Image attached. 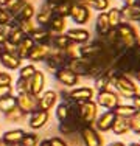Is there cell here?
Segmentation results:
<instances>
[{"instance_id": "6da1fadb", "label": "cell", "mask_w": 140, "mask_h": 146, "mask_svg": "<svg viewBox=\"0 0 140 146\" xmlns=\"http://www.w3.org/2000/svg\"><path fill=\"white\" fill-rule=\"evenodd\" d=\"M112 86L123 98H132L137 93V86L134 84V81L129 76L121 75V73H115L112 76Z\"/></svg>"}, {"instance_id": "7a4b0ae2", "label": "cell", "mask_w": 140, "mask_h": 146, "mask_svg": "<svg viewBox=\"0 0 140 146\" xmlns=\"http://www.w3.org/2000/svg\"><path fill=\"white\" fill-rule=\"evenodd\" d=\"M115 30H117V34H118V42L121 44V47L125 50L126 48H132L134 45L139 44V34L132 25L121 22Z\"/></svg>"}, {"instance_id": "3957f363", "label": "cell", "mask_w": 140, "mask_h": 146, "mask_svg": "<svg viewBox=\"0 0 140 146\" xmlns=\"http://www.w3.org/2000/svg\"><path fill=\"white\" fill-rule=\"evenodd\" d=\"M78 113H79V120H81L83 126H92V123L97 120V117H98L97 103H93L92 100H90V101L79 103Z\"/></svg>"}, {"instance_id": "277c9868", "label": "cell", "mask_w": 140, "mask_h": 146, "mask_svg": "<svg viewBox=\"0 0 140 146\" xmlns=\"http://www.w3.org/2000/svg\"><path fill=\"white\" fill-rule=\"evenodd\" d=\"M79 138H81L84 146H103L104 145L100 132L92 126H83L79 129Z\"/></svg>"}, {"instance_id": "5b68a950", "label": "cell", "mask_w": 140, "mask_h": 146, "mask_svg": "<svg viewBox=\"0 0 140 146\" xmlns=\"http://www.w3.org/2000/svg\"><path fill=\"white\" fill-rule=\"evenodd\" d=\"M118 104H120V96H118V93L112 92V90L98 92L97 106H101V107H104V109H107V110H114Z\"/></svg>"}, {"instance_id": "8992f818", "label": "cell", "mask_w": 140, "mask_h": 146, "mask_svg": "<svg viewBox=\"0 0 140 146\" xmlns=\"http://www.w3.org/2000/svg\"><path fill=\"white\" fill-rule=\"evenodd\" d=\"M17 107L22 110L23 113H31L37 109V96L33 93H19L17 96Z\"/></svg>"}, {"instance_id": "52a82bcc", "label": "cell", "mask_w": 140, "mask_h": 146, "mask_svg": "<svg viewBox=\"0 0 140 146\" xmlns=\"http://www.w3.org/2000/svg\"><path fill=\"white\" fill-rule=\"evenodd\" d=\"M70 17H72V20L75 23H78V25H84V23H87V22H89V19H90V11H89V8L84 6L81 2L73 3L72 9H70Z\"/></svg>"}, {"instance_id": "ba28073f", "label": "cell", "mask_w": 140, "mask_h": 146, "mask_svg": "<svg viewBox=\"0 0 140 146\" xmlns=\"http://www.w3.org/2000/svg\"><path fill=\"white\" fill-rule=\"evenodd\" d=\"M90 59H84V58H73V59H69L67 65L65 67L69 70H72L76 76H87V72H89V67H90Z\"/></svg>"}, {"instance_id": "9c48e42d", "label": "cell", "mask_w": 140, "mask_h": 146, "mask_svg": "<svg viewBox=\"0 0 140 146\" xmlns=\"http://www.w3.org/2000/svg\"><path fill=\"white\" fill-rule=\"evenodd\" d=\"M103 47H104V45H103V42H101V40H97V42H90V44H83L81 47H78L79 58L90 59V61H92L93 58H97L98 54L101 53Z\"/></svg>"}, {"instance_id": "30bf717a", "label": "cell", "mask_w": 140, "mask_h": 146, "mask_svg": "<svg viewBox=\"0 0 140 146\" xmlns=\"http://www.w3.org/2000/svg\"><path fill=\"white\" fill-rule=\"evenodd\" d=\"M115 118L117 115L114 113V110H106V112H103L100 117H97V120L93 121L95 123V129L98 132H107L112 129V124H114Z\"/></svg>"}, {"instance_id": "8fae6325", "label": "cell", "mask_w": 140, "mask_h": 146, "mask_svg": "<svg viewBox=\"0 0 140 146\" xmlns=\"http://www.w3.org/2000/svg\"><path fill=\"white\" fill-rule=\"evenodd\" d=\"M44 87H45V75H44V72L36 70L34 75L28 79V89H30V93L39 96L41 93L44 92Z\"/></svg>"}, {"instance_id": "7c38bea8", "label": "cell", "mask_w": 140, "mask_h": 146, "mask_svg": "<svg viewBox=\"0 0 140 146\" xmlns=\"http://www.w3.org/2000/svg\"><path fill=\"white\" fill-rule=\"evenodd\" d=\"M55 78L61 82L65 87H72V86H76L79 81V76H76L72 70H69L67 67H62L59 70L55 72Z\"/></svg>"}, {"instance_id": "4fadbf2b", "label": "cell", "mask_w": 140, "mask_h": 146, "mask_svg": "<svg viewBox=\"0 0 140 146\" xmlns=\"http://www.w3.org/2000/svg\"><path fill=\"white\" fill-rule=\"evenodd\" d=\"M48 110H41V109H36L34 112L30 113V120H28V124H30L31 129H41L44 127L45 124L48 123Z\"/></svg>"}, {"instance_id": "5bb4252c", "label": "cell", "mask_w": 140, "mask_h": 146, "mask_svg": "<svg viewBox=\"0 0 140 146\" xmlns=\"http://www.w3.org/2000/svg\"><path fill=\"white\" fill-rule=\"evenodd\" d=\"M56 101H58V93L55 90H47L41 96H37V109L41 110H50L55 107Z\"/></svg>"}, {"instance_id": "9a60e30c", "label": "cell", "mask_w": 140, "mask_h": 146, "mask_svg": "<svg viewBox=\"0 0 140 146\" xmlns=\"http://www.w3.org/2000/svg\"><path fill=\"white\" fill-rule=\"evenodd\" d=\"M93 98V89L90 87H76L69 92V100L75 103H84V101H90Z\"/></svg>"}, {"instance_id": "2e32d148", "label": "cell", "mask_w": 140, "mask_h": 146, "mask_svg": "<svg viewBox=\"0 0 140 146\" xmlns=\"http://www.w3.org/2000/svg\"><path fill=\"white\" fill-rule=\"evenodd\" d=\"M55 36L56 34L51 33L47 27H37V28H34L33 33L30 34V37L34 40V44H48V45H50L51 39H53Z\"/></svg>"}, {"instance_id": "e0dca14e", "label": "cell", "mask_w": 140, "mask_h": 146, "mask_svg": "<svg viewBox=\"0 0 140 146\" xmlns=\"http://www.w3.org/2000/svg\"><path fill=\"white\" fill-rule=\"evenodd\" d=\"M67 37L70 39V42L73 44H87L90 39V34L87 30H83V28H70L67 30Z\"/></svg>"}, {"instance_id": "ac0fdd59", "label": "cell", "mask_w": 140, "mask_h": 146, "mask_svg": "<svg viewBox=\"0 0 140 146\" xmlns=\"http://www.w3.org/2000/svg\"><path fill=\"white\" fill-rule=\"evenodd\" d=\"M50 50L51 48H50L48 44H34V47H33V50H31L28 59L33 61V62H41V61H44V59L48 56Z\"/></svg>"}, {"instance_id": "d6986e66", "label": "cell", "mask_w": 140, "mask_h": 146, "mask_svg": "<svg viewBox=\"0 0 140 146\" xmlns=\"http://www.w3.org/2000/svg\"><path fill=\"white\" fill-rule=\"evenodd\" d=\"M20 62H22V59L17 54H11L6 51H2V54H0V64L8 70H17L20 67Z\"/></svg>"}, {"instance_id": "ffe728a7", "label": "cell", "mask_w": 140, "mask_h": 146, "mask_svg": "<svg viewBox=\"0 0 140 146\" xmlns=\"http://www.w3.org/2000/svg\"><path fill=\"white\" fill-rule=\"evenodd\" d=\"M121 13V20H126V22H140V3L132 6H123L120 9Z\"/></svg>"}, {"instance_id": "44dd1931", "label": "cell", "mask_w": 140, "mask_h": 146, "mask_svg": "<svg viewBox=\"0 0 140 146\" xmlns=\"http://www.w3.org/2000/svg\"><path fill=\"white\" fill-rule=\"evenodd\" d=\"M33 47H34V40L31 39L30 36H25L19 44H17V56L20 59H28Z\"/></svg>"}, {"instance_id": "7402d4cb", "label": "cell", "mask_w": 140, "mask_h": 146, "mask_svg": "<svg viewBox=\"0 0 140 146\" xmlns=\"http://www.w3.org/2000/svg\"><path fill=\"white\" fill-rule=\"evenodd\" d=\"M95 28H97V33L100 37H104L112 30L111 25H109V19H107V13H100V14H98Z\"/></svg>"}, {"instance_id": "603a6c76", "label": "cell", "mask_w": 140, "mask_h": 146, "mask_svg": "<svg viewBox=\"0 0 140 146\" xmlns=\"http://www.w3.org/2000/svg\"><path fill=\"white\" fill-rule=\"evenodd\" d=\"M23 135H25V131H22V129H11V131H6L0 138H2V141H3V143H6V145H14V143H19V141L23 138Z\"/></svg>"}, {"instance_id": "cb8c5ba5", "label": "cell", "mask_w": 140, "mask_h": 146, "mask_svg": "<svg viewBox=\"0 0 140 146\" xmlns=\"http://www.w3.org/2000/svg\"><path fill=\"white\" fill-rule=\"evenodd\" d=\"M51 17H53V9H51L50 6L47 5V3H45V5L41 6L39 11H37L36 20H37V23H39L41 27H45L47 23H50Z\"/></svg>"}, {"instance_id": "d4e9b609", "label": "cell", "mask_w": 140, "mask_h": 146, "mask_svg": "<svg viewBox=\"0 0 140 146\" xmlns=\"http://www.w3.org/2000/svg\"><path fill=\"white\" fill-rule=\"evenodd\" d=\"M112 132H114L115 135H123L126 134L128 131H131V127H129V118H121V117H117L114 121V124H112Z\"/></svg>"}, {"instance_id": "484cf974", "label": "cell", "mask_w": 140, "mask_h": 146, "mask_svg": "<svg viewBox=\"0 0 140 146\" xmlns=\"http://www.w3.org/2000/svg\"><path fill=\"white\" fill-rule=\"evenodd\" d=\"M48 30H50L53 34H61L62 31L65 30V17L53 14L50 23H48Z\"/></svg>"}, {"instance_id": "4316f807", "label": "cell", "mask_w": 140, "mask_h": 146, "mask_svg": "<svg viewBox=\"0 0 140 146\" xmlns=\"http://www.w3.org/2000/svg\"><path fill=\"white\" fill-rule=\"evenodd\" d=\"M36 14V9H34V6L31 5V3H25V5L22 6V8H20V11L17 13L16 16V20H17V23L20 22V20H31L33 19V16Z\"/></svg>"}, {"instance_id": "83f0119b", "label": "cell", "mask_w": 140, "mask_h": 146, "mask_svg": "<svg viewBox=\"0 0 140 146\" xmlns=\"http://www.w3.org/2000/svg\"><path fill=\"white\" fill-rule=\"evenodd\" d=\"M73 42H70V39L67 37V34H56V36L51 39L50 42V47L53 48H58V50H65V48H69L70 45H72Z\"/></svg>"}, {"instance_id": "f1b7e54d", "label": "cell", "mask_w": 140, "mask_h": 146, "mask_svg": "<svg viewBox=\"0 0 140 146\" xmlns=\"http://www.w3.org/2000/svg\"><path fill=\"white\" fill-rule=\"evenodd\" d=\"M72 5H73V2H72V0H64V2H59L58 5L55 6L53 14H56V16H61V17L70 16V9H72Z\"/></svg>"}, {"instance_id": "f546056e", "label": "cell", "mask_w": 140, "mask_h": 146, "mask_svg": "<svg viewBox=\"0 0 140 146\" xmlns=\"http://www.w3.org/2000/svg\"><path fill=\"white\" fill-rule=\"evenodd\" d=\"M16 107H17V96L9 95V96H6V98L0 100V112L6 113V112H9V110L16 109Z\"/></svg>"}, {"instance_id": "4dcf8cb0", "label": "cell", "mask_w": 140, "mask_h": 146, "mask_svg": "<svg viewBox=\"0 0 140 146\" xmlns=\"http://www.w3.org/2000/svg\"><path fill=\"white\" fill-rule=\"evenodd\" d=\"M56 118H58L59 123H64V121H67L70 118V107L67 101H62L61 104H58V107H56Z\"/></svg>"}, {"instance_id": "1f68e13d", "label": "cell", "mask_w": 140, "mask_h": 146, "mask_svg": "<svg viewBox=\"0 0 140 146\" xmlns=\"http://www.w3.org/2000/svg\"><path fill=\"white\" fill-rule=\"evenodd\" d=\"M114 113L117 117H121V118H131L132 115L135 113V109L132 106H129V104H118L117 107L114 109Z\"/></svg>"}, {"instance_id": "d6a6232c", "label": "cell", "mask_w": 140, "mask_h": 146, "mask_svg": "<svg viewBox=\"0 0 140 146\" xmlns=\"http://www.w3.org/2000/svg\"><path fill=\"white\" fill-rule=\"evenodd\" d=\"M81 3L87 8L97 9V11H104L109 6V0H81Z\"/></svg>"}, {"instance_id": "836d02e7", "label": "cell", "mask_w": 140, "mask_h": 146, "mask_svg": "<svg viewBox=\"0 0 140 146\" xmlns=\"http://www.w3.org/2000/svg\"><path fill=\"white\" fill-rule=\"evenodd\" d=\"M107 19H109V25L111 28H117L123 20H121V13L118 8H111L107 11Z\"/></svg>"}, {"instance_id": "e575fe53", "label": "cell", "mask_w": 140, "mask_h": 146, "mask_svg": "<svg viewBox=\"0 0 140 146\" xmlns=\"http://www.w3.org/2000/svg\"><path fill=\"white\" fill-rule=\"evenodd\" d=\"M25 36H27V34L23 33L22 30H20V27H19V25H14V27H13V30H11V34H9V37H8V40L17 45V44H19Z\"/></svg>"}, {"instance_id": "d590c367", "label": "cell", "mask_w": 140, "mask_h": 146, "mask_svg": "<svg viewBox=\"0 0 140 146\" xmlns=\"http://www.w3.org/2000/svg\"><path fill=\"white\" fill-rule=\"evenodd\" d=\"M25 3H27L25 0H8V3H6V9H8L13 16H16Z\"/></svg>"}, {"instance_id": "8d00e7d4", "label": "cell", "mask_w": 140, "mask_h": 146, "mask_svg": "<svg viewBox=\"0 0 140 146\" xmlns=\"http://www.w3.org/2000/svg\"><path fill=\"white\" fill-rule=\"evenodd\" d=\"M23 115H25V113H23L19 107H16V109H13V110H9V112L5 113V120L9 121V123H17V121H20V118Z\"/></svg>"}, {"instance_id": "74e56055", "label": "cell", "mask_w": 140, "mask_h": 146, "mask_svg": "<svg viewBox=\"0 0 140 146\" xmlns=\"http://www.w3.org/2000/svg\"><path fill=\"white\" fill-rule=\"evenodd\" d=\"M129 127L134 134L140 135V110H135V113L129 118Z\"/></svg>"}, {"instance_id": "f35d334b", "label": "cell", "mask_w": 140, "mask_h": 146, "mask_svg": "<svg viewBox=\"0 0 140 146\" xmlns=\"http://www.w3.org/2000/svg\"><path fill=\"white\" fill-rule=\"evenodd\" d=\"M13 27H14L13 23H0V45L5 42V40H8Z\"/></svg>"}, {"instance_id": "ab89813d", "label": "cell", "mask_w": 140, "mask_h": 146, "mask_svg": "<svg viewBox=\"0 0 140 146\" xmlns=\"http://www.w3.org/2000/svg\"><path fill=\"white\" fill-rule=\"evenodd\" d=\"M34 72H36V67H34L33 64L23 65V67H20V72H19V78H22V79H30L31 76L34 75Z\"/></svg>"}, {"instance_id": "60d3db41", "label": "cell", "mask_w": 140, "mask_h": 146, "mask_svg": "<svg viewBox=\"0 0 140 146\" xmlns=\"http://www.w3.org/2000/svg\"><path fill=\"white\" fill-rule=\"evenodd\" d=\"M20 143H22V146H36L37 145V135L34 132H30V134L25 132V135L20 140Z\"/></svg>"}, {"instance_id": "b9f144b4", "label": "cell", "mask_w": 140, "mask_h": 146, "mask_svg": "<svg viewBox=\"0 0 140 146\" xmlns=\"http://www.w3.org/2000/svg\"><path fill=\"white\" fill-rule=\"evenodd\" d=\"M19 27H20V30H22L27 36H30V34L33 33V30L36 28V27L33 25V22H31V20H20Z\"/></svg>"}, {"instance_id": "7bdbcfd3", "label": "cell", "mask_w": 140, "mask_h": 146, "mask_svg": "<svg viewBox=\"0 0 140 146\" xmlns=\"http://www.w3.org/2000/svg\"><path fill=\"white\" fill-rule=\"evenodd\" d=\"M16 89H17V92H19V93L30 92V89H28V79L19 78V79H17V82H16Z\"/></svg>"}, {"instance_id": "ee69618b", "label": "cell", "mask_w": 140, "mask_h": 146, "mask_svg": "<svg viewBox=\"0 0 140 146\" xmlns=\"http://www.w3.org/2000/svg\"><path fill=\"white\" fill-rule=\"evenodd\" d=\"M2 50L6 51V53H11V54H17V45L9 42V40H5L2 44Z\"/></svg>"}, {"instance_id": "f6af8a7d", "label": "cell", "mask_w": 140, "mask_h": 146, "mask_svg": "<svg viewBox=\"0 0 140 146\" xmlns=\"http://www.w3.org/2000/svg\"><path fill=\"white\" fill-rule=\"evenodd\" d=\"M9 95H13V87H11V84H8V86H0V100H2V98H6V96H9Z\"/></svg>"}, {"instance_id": "bcb514c9", "label": "cell", "mask_w": 140, "mask_h": 146, "mask_svg": "<svg viewBox=\"0 0 140 146\" xmlns=\"http://www.w3.org/2000/svg\"><path fill=\"white\" fill-rule=\"evenodd\" d=\"M11 81H13V78L9 73L0 72V86H8V84H11Z\"/></svg>"}, {"instance_id": "7dc6e473", "label": "cell", "mask_w": 140, "mask_h": 146, "mask_svg": "<svg viewBox=\"0 0 140 146\" xmlns=\"http://www.w3.org/2000/svg\"><path fill=\"white\" fill-rule=\"evenodd\" d=\"M50 143H51V146H69L64 140H62V138H59V137H51L50 138Z\"/></svg>"}, {"instance_id": "c3c4849f", "label": "cell", "mask_w": 140, "mask_h": 146, "mask_svg": "<svg viewBox=\"0 0 140 146\" xmlns=\"http://www.w3.org/2000/svg\"><path fill=\"white\" fill-rule=\"evenodd\" d=\"M131 100H132V107H134L135 110H140V95L139 93H135Z\"/></svg>"}, {"instance_id": "681fc988", "label": "cell", "mask_w": 140, "mask_h": 146, "mask_svg": "<svg viewBox=\"0 0 140 146\" xmlns=\"http://www.w3.org/2000/svg\"><path fill=\"white\" fill-rule=\"evenodd\" d=\"M139 0H125V5L126 6H132V5H137Z\"/></svg>"}, {"instance_id": "f907efd6", "label": "cell", "mask_w": 140, "mask_h": 146, "mask_svg": "<svg viewBox=\"0 0 140 146\" xmlns=\"http://www.w3.org/2000/svg\"><path fill=\"white\" fill-rule=\"evenodd\" d=\"M39 146H51V143H50V140H42V141H39Z\"/></svg>"}, {"instance_id": "816d5d0a", "label": "cell", "mask_w": 140, "mask_h": 146, "mask_svg": "<svg viewBox=\"0 0 140 146\" xmlns=\"http://www.w3.org/2000/svg\"><path fill=\"white\" fill-rule=\"evenodd\" d=\"M107 146H126V145L121 143V141H112V143H109Z\"/></svg>"}, {"instance_id": "f5cc1de1", "label": "cell", "mask_w": 140, "mask_h": 146, "mask_svg": "<svg viewBox=\"0 0 140 146\" xmlns=\"http://www.w3.org/2000/svg\"><path fill=\"white\" fill-rule=\"evenodd\" d=\"M134 75H135V79H137V81H139V84H140V72H135Z\"/></svg>"}, {"instance_id": "db71d44e", "label": "cell", "mask_w": 140, "mask_h": 146, "mask_svg": "<svg viewBox=\"0 0 140 146\" xmlns=\"http://www.w3.org/2000/svg\"><path fill=\"white\" fill-rule=\"evenodd\" d=\"M6 3H8V0H0V6H6Z\"/></svg>"}, {"instance_id": "11a10c76", "label": "cell", "mask_w": 140, "mask_h": 146, "mask_svg": "<svg viewBox=\"0 0 140 146\" xmlns=\"http://www.w3.org/2000/svg\"><path fill=\"white\" fill-rule=\"evenodd\" d=\"M129 146H140V143H139V141H135V143H131Z\"/></svg>"}, {"instance_id": "9f6ffc18", "label": "cell", "mask_w": 140, "mask_h": 146, "mask_svg": "<svg viewBox=\"0 0 140 146\" xmlns=\"http://www.w3.org/2000/svg\"><path fill=\"white\" fill-rule=\"evenodd\" d=\"M9 146H22V143L19 141V143H14V145H9Z\"/></svg>"}, {"instance_id": "6f0895ef", "label": "cell", "mask_w": 140, "mask_h": 146, "mask_svg": "<svg viewBox=\"0 0 140 146\" xmlns=\"http://www.w3.org/2000/svg\"><path fill=\"white\" fill-rule=\"evenodd\" d=\"M0 146H9V145H6V143H3L2 140H0Z\"/></svg>"}, {"instance_id": "680465c9", "label": "cell", "mask_w": 140, "mask_h": 146, "mask_svg": "<svg viewBox=\"0 0 140 146\" xmlns=\"http://www.w3.org/2000/svg\"><path fill=\"white\" fill-rule=\"evenodd\" d=\"M2 51H3V50H2V45H0V54H2Z\"/></svg>"}, {"instance_id": "91938a15", "label": "cell", "mask_w": 140, "mask_h": 146, "mask_svg": "<svg viewBox=\"0 0 140 146\" xmlns=\"http://www.w3.org/2000/svg\"><path fill=\"white\" fill-rule=\"evenodd\" d=\"M0 140H2V138H0Z\"/></svg>"}, {"instance_id": "94428289", "label": "cell", "mask_w": 140, "mask_h": 146, "mask_svg": "<svg viewBox=\"0 0 140 146\" xmlns=\"http://www.w3.org/2000/svg\"><path fill=\"white\" fill-rule=\"evenodd\" d=\"M139 143H140V141H139Z\"/></svg>"}]
</instances>
